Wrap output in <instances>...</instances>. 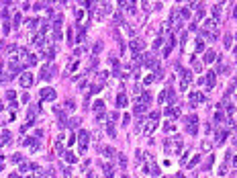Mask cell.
Returning a JSON list of instances; mask_svg holds the SVG:
<instances>
[{
  "mask_svg": "<svg viewBox=\"0 0 237 178\" xmlns=\"http://www.w3.org/2000/svg\"><path fill=\"white\" fill-rule=\"evenodd\" d=\"M0 162H2V154H0Z\"/></svg>",
  "mask_w": 237,
  "mask_h": 178,
  "instance_id": "64",
  "label": "cell"
},
{
  "mask_svg": "<svg viewBox=\"0 0 237 178\" xmlns=\"http://www.w3.org/2000/svg\"><path fill=\"white\" fill-rule=\"evenodd\" d=\"M96 121H98V123H104V113H100V115H96Z\"/></svg>",
  "mask_w": 237,
  "mask_h": 178,
  "instance_id": "56",
  "label": "cell"
},
{
  "mask_svg": "<svg viewBox=\"0 0 237 178\" xmlns=\"http://www.w3.org/2000/svg\"><path fill=\"white\" fill-rule=\"evenodd\" d=\"M100 49H102V43H100V41H98V43H96L94 47H92V51H94V53H98Z\"/></svg>",
  "mask_w": 237,
  "mask_h": 178,
  "instance_id": "50",
  "label": "cell"
},
{
  "mask_svg": "<svg viewBox=\"0 0 237 178\" xmlns=\"http://www.w3.org/2000/svg\"><path fill=\"white\" fill-rule=\"evenodd\" d=\"M8 178H21V176H19V174H10Z\"/></svg>",
  "mask_w": 237,
  "mask_h": 178,
  "instance_id": "58",
  "label": "cell"
},
{
  "mask_svg": "<svg viewBox=\"0 0 237 178\" xmlns=\"http://www.w3.org/2000/svg\"><path fill=\"white\" fill-rule=\"evenodd\" d=\"M127 104H129V98H127L125 92H121V94L117 96V107H118V109H125Z\"/></svg>",
  "mask_w": 237,
  "mask_h": 178,
  "instance_id": "15",
  "label": "cell"
},
{
  "mask_svg": "<svg viewBox=\"0 0 237 178\" xmlns=\"http://www.w3.org/2000/svg\"><path fill=\"white\" fill-rule=\"evenodd\" d=\"M227 135H229V131H219V135H217V145H221V143L227 139Z\"/></svg>",
  "mask_w": 237,
  "mask_h": 178,
  "instance_id": "27",
  "label": "cell"
},
{
  "mask_svg": "<svg viewBox=\"0 0 237 178\" xmlns=\"http://www.w3.org/2000/svg\"><path fill=\"white\" fill-rule=\"evenodd\" d=\"M102 154H104V158H111V160L117 156V152H115L113 147H104V149H102Z\"/></svg>",
  "mask_w": 237,
  "mask_h": 178,
  "instance_id": "25",
  "label": "cell"
},
{
  "mask_svg": "<svg viewBox=\"0 0 237 178\" xmlns=\"http://www.w3.org/2000/svg\"><path fill=\"white\" fill-rule=\"evenodd\" d=\"M64 158H66L68 164H76V162H78V156H76L74 152H64Z\"/></svg>",
  "mask_w": 237,
  "mask_h": 178,
  "instance_id": "18",
  "label": "cell"
},
{
  "mask_svg": "<svg viewBox=\"0 0 237 178\" xmlns=\"http://www.w3.org/2000/svg\"><path fill=\"white\" fill-rule=\"evenodd\" d=\"M55 96H57V94H55V90L49 88V86L41 90V98H43V100H47V102H53V100H55Z\"/></svg>",
  "mask_w": 237,
  "mask_h": 178,
  "instance_id": "9",
  "label": "cell"
},
{
  "mask_svg": "<svg viewBox=\"0 0 237 178\" xmlns=\"http://www.w3.org/2000/svg\"><path fill=\"white\" fill-rule=\"evenodd\" d=\"M200 51H204V43H202V39H198V41H196V53H200Z\"/></svg>",
  "mask_w": 237,
  "mask_h": 178,
  "instance_id": "43",
  "label": "cell"
},
{
  "mask_svg": "<svg viewBox=\"0 0 237 178\" xmlns=\"http://www.w3.org/2000/svg\"><path fill=\"white\" fill-rule=\"evenodd\" d=\"M2 170H4V164H2V162H0V172H2Z\"/></svg>",
  "mask_w": 237,
  "mask_h": 178,
  "instance_id": "59",
  "label": "cell"
},
{
  "mask_svg": "<svg viewBox=\"0 0 237 178\" xmlns=\"http://www.w3.org/2000/svg\"><path fill=\"white\" fill-rule=\"evenodd\" d=\"M180 90H188V84L192 80V72L190 70H180Z\"/></svg>",
  "mask_w": 237,
  "mask_h": 178,
  "instance_id": "6",
  "label": "cell"
},
{
  "mask_svg": "<svg viewBox=\"0 0 237 178\" xmlns=\"http://www.w3.org/2000/svg\"><path fill=\"white\" fill-rule=\"evenodd\" d=\"M211 131H213V125H211V123H206V125H204V133L208 135Z\"/></svg>",
  "mask_w": 237,
  "mask_h": 178,
  "instance_id": "54",
  "label": "cell"
},
{
  "mask_svg": "<svg viewBox=\"0 0 237 178\" xmlns=\"http://www.w3.org/2000/svg\"><path fill=\"white\" fill-rule=\"evenodd\" d=\"M94 113H96V115L104 113V102H102V100H94Z\"/></svg>",
  "mask_w": 237,
  "mask_h": 178,
  "instance_id": "22",
  "label": "cell"
},
{
  "mask_svg": "<svg viewBox=\"0 0 237 178\" xmlns=\"http://www.w3.org/2000/svg\"><path fill=\"white\" fill-rule=\"evenodd\" d=\"M53 55H55V47L49 43L43 45V51H41V57H45V59H53Z\"/></svg>",
  "mask_w": 237,
  "mask_h": 178,
  "instance_id": "11",
  "label": "cell"
},
{
  "mask_svg": "<svg viewBox=\"0 0 237 178\" xmlns=\"http://www.w3.org/2000/svg\"><path fill=\"white\" fill-rule=\"evenodd\" d=\"M118 164H121V168H127V158L123 154H118Z\"/></svg>",
  "mask_w": 237,
  "mask_h": 178,
  "instance_id": "39",
  "label": "cell"
},
{
  "mask_svg": "<svg viewBox=\"0 0 237 178\" xmlns=\"http://www.w3.org/2000/svg\"><path fill=\"white\" fill-rule=\"evenodd\" d=\"M161 178H174V176H161Z\"/></svg>",
  "mask_w": 237,
  "mask_h": 178,
  "instance_id": "63",
  "label": "cell"
},
{
  "mask_svg": "<svg viewBox=\"0 0 237 178\" xmlns=\"http://www.w3.org/2000/svg\"><path fill=\"white\" fill-rule=\"evenodd\" d=\"M129 47H131V51H133L135 55H139V53L145 49V41H143V39H139V37H133V39L129 41Z\"/></svg>",
  "mask_w": 237,
  "mask_h": 178,
  "instance_id": "5",
  "label": "cell"
},
{
  "mask_svg": "<svg viewBox=\"0 0 237 178\" xmlns=\"http://www.w3.org/2000/svg\"><path fill=\"white\" fill-rule=\"evenodd\" d=\"M163 113H166L168 117H178V115H180V109H178V107H168Z\"/></svg>",
  "mask_w": 237,
  "mask_h": 178,
  "instance_id": "20",
  "label": "cell"
},
{
  "mask_svg": "<svg viewBox=\"0 0 237 178\" xmlns=\"http://www.w3.org/2000/svg\"><path fill=\"white\" fill-rule=\"evenodd\" d=\"M35 64H37V57L29 53V55H27V59H25V66H29V68H31V66H35Z\"/></svg>",
  "mask_w": 237,
  "mask_h": 178,
  "instance_id": "30",
  "label": "cell"
},
{
  "mask_svg": "<svg viewBox=\"0 0 237 178\" xmlns=\"http://www.w3.org/2000/svg\"><path fill=\"white\" fill-rule=\"evenodd\" d=\"M66 109H68V111H74V109H76V102H74V100H68V102H66Z\"/></svg>",
  "mask_w": 237,
  "mask_h": 178,
  "instance_id": "44",
  "label": "cell"
},
{
  "mask_svg": "<svg viewBox=\"0 0 237 178\" xmlns=\"http://www.w3.org/2000/svg\"><path fill=\"white\" fill-rule=\"evenodd\" d=\"M161 45H163V37H161V33H159V37L153 41V49H159Z\"/></svg>",
  "mask_w": 237,
  "mask_h": 178,
  "instance_id": "36",
  "label": "cell"
},
{
  "mask_svg": "<svg viewBox=\"0 0 237 178\" xmlns=\"http://www.w3.org/2000/svg\"><path fill=\"white\" fill-rule=\"evenodd\" d=\"M61 174L64 178H72V168H61Z\"/></svg>",
  "mask_w": 237,
  "mask_h": 178,
  "instance_id": "40",
  "label": "cell"
},
{
  "mask_svg": "<svg viewBox=\"0 0 237 178\" xmlns=\"http://www.w3.org/2000/svg\"><path fill=\"white\" fill-rule=\"evenodd\" d=\"M149 119H151V121H158V119H159V111H153V113H149Z\"/></svg>",
  "mask_w": 237,
  "mask_h": 178,
  "instance_id": "46",
  "label": "cell"
},
{
  "mask_svg": "<svg viewBox=\"0 0 237 178\" xmlns=\"http://www.w3.org/2000/svg\"><path fill=\"white\" fill-rule=\"evenodd\" d=\"M72 123H70V127H76V125H80V119H70Z\"/></svg>",
  "mask_w": 237,
  "mask_h": 178,
  "instance_id": "57",
  "label": "cell"
},
{
  "mask_svg": "<svg viewBox=\"0 0 237 178\" xmlns=\"http://www.w3.org/2000/svg\"><path fill=\"white\" fill-rule=\"evenodd\" d=\"M151 76H153V80H161V78H163V70H161L159 66H156V70H153Z\"/></svg>",
  "mask_w": 237,
  "mask_h": 178,
  "instance_id": "26",
  "label": "cell"
},
{
  "mask_svg": "<svg viewBox=\"0 0 237 178\" xmlns=\"http://www.w3.org/2000/svg\"><path fill=\"white\" fill-rule=\"evenodd\" d=\"M100 90H102L100 84H92V86H90V92H88V96H90V94H96V92H100Z\"/></svg>",
  "mask_w": 237,
  "mask_h": 178,
  "instance_id": "34",
  "label": "cell"
},
{
  "mask_svg": "<svg viewBox=\"0 0 237 178\" xmlns=\"http://www.w3.org/2000/svg\"><path fill=\"white\" fill-rule=\"evenodd\" d=\"M121 178H129V176H127V174H123V176H121Z\"/></svg>",
  "mask_w": 237,
  "mask_h": 178,
  "instance_id": "62",
  "label": "cell"
},
{
  "mask_svg": "<svg viewBox=\"0 0 237 178\" xmlns=\"http://www.w3.org/2000/svg\"><path fill=\"white\" fill-rule=\"evenodd\" d=\"M104 176H106V178L115 176V168H113V164H104Z\"/></svg>",
  "mask_w": 237,
  "mask_h": 178,
  "instance_id": "23",
  "label": "cell"
},
{
  "mask_svg": "<svg viewBox=\"0 0 237 178\" xmlns=\"http://www.w3.org/2000/svg\"><path fill=\"white\" fill-rule=\"evenodd\" d=\"M115 23H117V25H123V14H115Z\"/></svg>",
  "mask_w": 237,
  "mask_h": 178,
  "instance_id": "51",
  "label": "cell"
},
{
  "mask_svg": "<svg viewBox=\"0 0 237 178\" xmlns=\"http://www.w3.org/2000/svg\"><path fill=\"white\" fill-rule=\"evenodd\" d=\"M88 141H90V133L84 131V129H80V133H78V152H80V154H86V149H88Z\"/></svg>",
  "mask_w": 237,
  "mask_h": 178,
  "instance_id": "3",
  "label": "cell"
},
{
  "mask_svg": "<svg viewBox=\"0 0 237 178\" xmlns=\"http://www.w3.org/2000/svg\"><path fill=\"white\" fill-rule=\"evenodd\" d=\"M2 109H4V104H2V102H0V111H2Z\"/></svg>",
  "mask_w": 237,
  "mask_h": 178,
  "instance_id": "61",
  "label": "cell"
},
{
  "mask_svg": "<svg viewBox=\"0 0 237 178\" xmlns=\"http://www.w3.org/2000/svg\"><path fill=\"white\" fill-rule=\"evenodd\" d=\"M129 123H131V115H129V113H127V115H125V117H123V127H127V125H129Z\"/></svg>",
  "mask_w": 237,
  "mask_h": 178,
  "instance_id": "45",
  "label": "cell"
},
{
  "mask_svg": "<svg viewBox=\"0 0 237 178\" xmlns=\"http://www.w3.org/2000/svg\"><path fill=\"white\" fill-rule=\"evenodd\" d=\"M158 100H159V102H163V100H166V90H161V92H159Z\"/></svg>",
  "mask_w": 237,
  "mask_h": 178,
  "instance_id": "55",
  "label": "cell"
},
{
  "mask_svg": "<svg viewBox=\"0 0 237 178\" xmlns=\"http://www.w3.org/2000/svg\"><path fill=\"white\" fill-rule=\"evenodd\" d=\"M45 6H47V4H43V2H37V4H33V8H35V10H43Z\"/></svg>",
  "mask_w": 237,
  "mask_h": 178,
  "instance_id": "47",
  "label": "cell"
},
{
  "mask_svg": "<svg viewBox=\"0 0 237 178\" xmlns=\"http://www.w3.org/2000/svg\"><path fill=\"white\" fill-rule=\"evenodd\" d=\"M151 82H156V80H153V76H147V78H145V80H143V84H145V86H149V84H151Z\"/></svg>",
  "mask_w": 237,
  "mask_h": 178,
  "instance_id": "48",
  "label": "cell"
},
{
  "mask_svg": "<svg viewBox=\"0 0 237 178\" xmlns=\"http://www.w3.org/2000/svg\"><path fill=\"white\" fill-rule=\"evenodd\" d=\"M178 14H180V19H188V16H190V8H188V6H184V8H180V10H178Z\"/></svg>",
  "mask_w": 237,
  "mask_h": 178,
  "instance_id": "29",
  "label": "cell"
},
{
  "mask_svg": "<svg viewBox=\"0 0 237 178\" xmlns=\"http://www.w3.org/2000/svg\"><path fill=\"white\" fill-rule=\"evenodd\" d=\"M149 102H151V92H149V90H145V92L139 96V104H145V107H147Z\"/></svg>",
  "mask_w": 237,
  "mask_h": 178,
  "instance_id": "16",
  "label": "cell"
},
{
  "mask_svg": "<svg viewBox=\"0 0 237 178\" xmlns=\"http://www.w3.org/2000/svg\"><path fill=\"white\" fill-rule=\"evenodd\" d=\"M184 123H186V131H188V135H196L198 133V117H196V115H188V117L184 119Z\"/></svg>",
  "mask_w": 237,
  "mask_h": 178,
  "instance_id": "2",
  "label": "cell"
},
{
  "mask_svg": "<svg viewBox=\"0 0 237 178\" xmlns=\"http://www.w3.org/2000/svg\"><path fill=\"white\" fill-rule=\"evenodd\" d=\"M137 59L145 66V68H156L158 61H156V55L153 53H143V55H137Z\"/></svg>",
  "mask_w": 237,
  "mask_h": 178,
  "instance_id": "4",
  "label": "cell"
},
{
  "mask_svg": "<svg viewBox=\"0 0 237 178\" xmlns=\"http://www.w3.org/2000/svg\"><path fill=\"white\" fill-rule=\"evenodd\" d=\"M215 82H217V72H213V70H208V74H206V78H204V84H206V90L215 88Z\"/></svg>",
  "mask_w": 237,
  "mask_h": 178,
  "instance_id": "12",
  "label": "cell"
},
{
  "mask_svg": "<svg viewBox=\"0 0 237 178\" xmlns=\"http://www.w3.org/2000/svg\"><path fill=\"white\" fill-rule=\"evenodd\" d=\"M223 121H225V111L219 107V109H217V113H215V123H217V125H221Z\"/></svg>",
  "mask_w": 237,
  "mask_h": 178,
  "instance_id": "17",
  "label": "cell"
},
{
  "mask_svg": "<svg viewBox=\"0 0 237 178\" xmlns=\"http://www.w3.org/2000/svg\"><path fill=\"white\" fill-rule=\"evenodd\" d=\"M188 98H190V107H196V104H204V102H206L204 94H202V92H198V90H192Z\"/></svg>",
  "mask_w": 237,
  "mask_h": 178,
  "instance_id": "7",
  "label": "cell"
},
{
  "mask_svg": "<svg viewBox=\"0 0 237 178\" xmlns=\"http://www.w3.org/2000/svg\"><path fill=\"white\" fill-rule=\"evenodd\" d=\"M145 111H147V107H145V104H139V102H137V107H135V115H143Z\"/></svg>",
  "mask_w": 237,
  "mask_h": 178,
  "instance_id": "32",
  "label": "cell"
},
{
  "mask_svg": "<svg viewBox=\"0 0 237 178\" xmlns=\"http://www.w3.org/2000/svg\"><path fill=\"white\" fill-rule=\"evenodd\" d=\"M223 43H225V49H229V47L233 45V37H231V35H225V39H223Z\"/></svg>",
  "mask_w": 237,
  "mask_h": 178,
  "instance_id": "33",
  "label": "cell"
},
{
  "mask_svg": "<svg viewBox=\"0 0 237 178\" xmlns=\"http://www.w3.org/2000/svg\"><path fill=\"white\" fill-rule=\"evenodd\" d=\"M23 145L29 147L31 152H37L39 149V139L37 137H29V139H23Z\"/></svg>",
  "mask_w": 237,
  "mask_h": 178,
  "instance_id": "10",
  "label": "cell"
},
{
  "mask_svg": "<svg viewBox=\"0 0 237 178\" xmlns=\"http://www.w3.org/2000/svg\"><path fill=\"white\" fill-rule=\"evenodd\" d=\"M55 152H57V156H64V145H61V139H57V143H55Z\"/></svg>",
  "mask_w": 237,
  "mask_h": 178,
  "instance_id": "35",
  "label": "cell"
},
{
  "mask_svg": "<svg viewBox=\"0 0 237 178\" xmlns=\"http://www.w3.org/2000/svg\"><path fill=\"white\" fill-rule=\"evenodd\" d=\"M225 172H227V164H221V168H219V174H221V176H223V174H225Z\"/></svg>",
  "mask_w": 237,
  "mask_h": 178,
  "instance_id": "53",
  "label": "cell"
},
{
  "mask_svg": "<svg viewBox=\"0 0 237 178\" xmlns=\"http://www.w3.org/2000/svg\"><path fill=\"white\" fill-rule=\"evenodd\" d=\"M74 14H76V21H82V16H84V10H82V8H76V10H74Z\"/></svg>",
  "mask_w": 237,
  "mask_h": 178,
  "instance_id": "41",
  "label": "cell"
},
{
  "mask_svg": "<svg viewBox=\"0 0 237 178\" xmlns=\"http://www.w3.org/2000/svg\"><path fill=\"white\" fill-rule=\"evenodd\" d=\"M6 96H8L10 100H14V98H16V92H14V90H8V92H6Z\"/></svg>",
  "mask_w": 237,
  "mask_h": 178,
  "instance_id": "49",
  "label": "cell"
},
{
  "mask_svg": "<svg viewBox=\"0 0 237 178\" xmlns=\"http://www.w3.org/2000/svg\"><path fill=\"white\" fill-rule=\"evenodd\" d=\"M106 135H109L111 139H115V137H117V127H115L113 123H109V125H106Z\"/></svg>",
  "mask_w": 237,
  "mask_h": 178,
  "instance_id": "21",
  "label": "cell"
},
{
  "mask_svg": "<svg viewBox=\"0 0 237 178\" xmlns=\"http://www.w3.org/2000/svg\"><path fill=\"white\" fill-rule=\"evenodd\" d=\"M223 4H215L213 6V14H215V21H219L221 19V12H223V8H221Z\"/></svg>",
  "mask_w": 237,
  "mask_h": 178,
  "instance_id": "24",
  "label": "cell"
},
{
  "mask_svg": "<svg viewBox=\"0 0 237 178\" xmlns=\"http://www.w3.org/2000/svg\"><path fill=\"white\" fill-rule=\"evenodd\" d=\"M198 162H200V156H194V158H192V160H190V162H188V168H190V170H192V166H196Z\"/></svg>",
  "mask_w": 237,
  "mask_h": 178,
  "instance_id": "38",
  "label": "cell"
},
{
  "mask_svg": "<svg viewBox=\"0 0 237 178\" xmlns=\"http://www.w3.org/2000/svg\"><path fill=\"white\" fill-rule=\"evenodd\" d=\"M33 84V74L31 72H23V76H21V86L23 88H29Z\"/></svg>",
  "mask_w": 237,
  "mask_h": 178,
  "instance_id": "13",
  "label": "cell"
},
{
  "mask_svg": "<svg viewBox=\"0 0 237 178\" xmlns=\"http://www.w3.org/2000/svg\"><path fill=\"white\" fill-rule=\"evenodd\" d=\"M158 125H159L158 121H149V123L145 125V129H143V133H145V135H151V131H153V129H156Z\"/></svg>",
  "mask_w": 237,
  "mask_h": 178,
  "instance_id": "19",
  "label": "cell"
},
{
  "mask_svg": "<svg viewBox=\"0 0 237 178\" xmlns=\"http://www.w3.org/2000/svg\"><path fill=\"white\" fill-rule=\"evenodd\" d=\"M163 129H166V131H174V123H166Z\"/></svg>",
  "mask_w": 237,
  "mask_h": 178,
  "instance_id": "52",
  "label": "cell"
},
{
  "mask_svg": "<svg viewBox=\"0 0 237 178\" xmlns=\"http://www.w3.org/2000/svg\"><path fill=\"white\" fill-rule=\"evenodd\" d=\"M10 141V133L8 131H2L0 133V145H4V143H8Z\"/></svg>",
  "mask_w": 237,
  "mask_h": 178,
  "instance_id": "28",
  "label": "cell"
},
{
  "mask_svg": "<svg viewBox=\"0 0 237 178\" xmlns=\"http://www.w3.org/2000/svg\"><path fill=\"white\" fill-rule=\"evenodd\" d=\"M149 160H151L149 164H143V172H145V174H151V176H159V166L153 162L151 156H149Z\"/></svg>",
  "mask_w": 237,
  "mask_h": 178,
  "instance_id": "8",
  "label": "cell"
},
{
  "mask_svg": "<svg viewBox=\"0 0 237 178\" xmlns=\"http://www.w3.org/2000/svg\"><path fill=\"white\" fill-rule=\"evenodd\" d=\"M180 149H182V139H180L178 135H174V137H168V139L163 141V152H166L168 156L180 154Z\"/></svg>",
  "mask_w": 237,
  "mask_h": 178,
  "instance_id": "1",
  "label": "cell"
},
{
  "mask_svg": "<svg viewBox=\"0 0 237 178\" xmlns=\"http://www.w3.org/2000/svg\"><path fill=\"white\" fill-rule=\"evenodd\" d=\"M174 178H184V176H182V174H176V176H174Z\"/></svg>",
  "mask_w": 237,
  "mask_h": 178,
  "instance_id": "60",
  "label": "cell"
},
{
  "mask_svg": "<svg viewBox=\"0 0 237 178\" xmlns=\"http://www.w3.org/2000/svg\"><path fill=\"white\" fill-rule=\"evenodd\" d=\"M19 25H21V12H16V14H14V23H12V27L16 29Z\"/></svg>",
  "mask_w": 237,
  "mask_h": 178,
  "instance_id": "42",
  "label": "cell"
},
{
  "mask_svg": "<svg viewBox=\"0 0 237 178\" xmlns=\"http://www.w3.org/2000/svg\"><path fill=\"white\" fill-rule=\"evenodd\" d=\"M10 162H12V164H21V162H23V156H21V154H14V156L10 158Z\"/></svg>",
  "mask_w": 237,
  "mask_h": 178,
  "instance_id": "37",
  "label": "cell"
},
{
  "mask_svg": "<svg viewBox=\"0 0 237 178\" xmlns=\"http://www.w3.org/2000/svg\"><path fill=\"white\" fill-rule=\"evenodd\" d=\"M41 21H37V19H29V21H27V27H29V29H31V31H35V29H37V25H39Z\"/></svg>",
  "mask_w": 237,
  "mask_h": 178,
  "instance_id": "31",
  "label": "cell"
},
{
  "mask_svg": "<svg viewBox=\"0 0 237 178\" xmlns=\"http://www.w3.org/2000/svg\"><path fill=\"white\" fill-rule=\"evenodd\" d=\"M217 59V53L213 51V49H208V51H204V55H202V61L204 64H213Z\"/></svg>",
  "mask_w": 237,
  "mask_h": 178,
  "instance_id": "14",
  "label": "cell"
}]
</instances>
